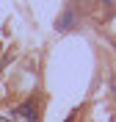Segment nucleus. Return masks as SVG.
I'll use <instances>...</instances> for the list:
<instances>
[{
  "instance_id": "nucleus-4",
  "label": "nucleus",
  "mask_w": 116,
  "mask_h": 122,
  "mask_svg": "<svg viewBox=\"0 0 116 122\" xmlns=\"http://www.w3.org/2000/svg\"><path fill=\"white\" fill-rule=\"evenodd\" d=\"M66 122H75V119H72V117H69V119H66Z\"/></svg>"
},
{
  "instance_id": "nucleus-3",
  "label": "nucleus",
  "mask_w": 116,
  "mask_h": 122,
  "mask_svg": "<svg viewBox=\"0 0 116 122\" xmlns=\"http://www.w3.org/2000/svg\"><path fill=\"white\" fill-rule=\"evenodd\" d=\"M0 122H14V117H3L0 114Z\"/></svg>"
},
{
  "instance_id": "nucleus-2",
  "label": "nucleus",
  "mask_w": 116,
  "mask_h": 122,
  "mask_svg": "<svg viewBox=\"0 0 116 122\" xmlns=\"http://www.w3.org/2000/svg\"><path fill=\"white\" fill-rule=\"evenodd\" d=\"M72 22H75V17H72V14H64L61 20H58V28L66 30V28H72Z\"/></svg>"
},
{
  "instance_id": "nucleus-1",
  "label": "nucleus",
  "mask_w": 116,
  "mask_h": 122,
  "mask_svg": "<svg viewBox=\"0 0 116 122\" xmlns=\"http://www.w3.org/2000/svg\"><path fill=\"white\" fill-rule=\"evenodd\" d=\"M17 114H22L28 122H36V106L28 100V103H22V106H19V111H17Z\"/></svg>"
}]
</instances>
